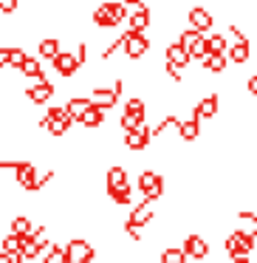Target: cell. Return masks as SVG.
Listing matches in <instances>:
<instances>
[{"label":"cell","mask_w":257,"mask_h":263,"mask_svg":"<svg viewBox=\"0 0 257 263\" xmlns=\"http://www.w3.org/2000/svg\"><path fill=\"white\" fill-rule=\"evenodd\" d=\"M125 17H127V6L125 3H116V0L102 3V6L93 9V23H96L99 29H113V26H119Z\"/></svg>","instance_id":"6da1fadb"},{"label":"cell","mask_w":257,"mask_h":263,"mask_svg":"<svg viewBox=\"0 0 257 263\" xmlns=\"http://www.w3.org/2000/svg\"><path fill=\"white\" fill-rule=\"evenodd\" d=\"M136 184L144 193V201H153V204L161 198V193H164V178H161V173H155V170H142Z\"/></svg>","instance_id":"7a4b0ae2"},{"label":"cell","mask_w":257,"mask_h":263,"mask_svg":"<svg viewBox=\"0 0 257 263\" xmlns=\"http://www.w3.org/2000/svg\"><path fill=\"white\" fill-rule=\"evenodd\" d=\"M96 257V249L85 238H71L65 246V263H91Z\"/></svg>","instance_id":"3957f363"},{"label":"cell","mask_w":257,"mask_h":263,"mask_svg":"<svg viewBox=\"0 0 257 263\" xmlns=\"http://www.w3.org/2000/svg\"><path fill=\"white\" fill-rule=\"evenodd\" d=\"M122 88H125V85H122V80H116L110 88H99V85H96V88L91 91V97H88V99H91V105H96V108L108 110V108H113V105L119 102Z\"/></svg>","instance_id":"277c9868"},{"label":"cell","mask_w":257,"mask_h":263,"mask_svg":"<svg viewBox=\"0 0 257 263\" xmlns=\"http://www.w3.org/2000/svg\"><path fill=\"white\" fill-rule=\"evenodd\" d=\"M54 82L48 80V77H40V80H34V82H29V88H26V99L29 102H34V105H46V102H51V97H54Z\"/></svg>","instance_id":"5b68a950"},{"label":"cell","mask_w":257,"mask_h":263,"mask_svg":"<svg viewBox=\"0 0 257 263\" xmlns=\"http://www.w3.org/2000/svg\"><path fill=\"white\" fill-rule=\"evenodd\" d=\"M147 51H150V40H147V37L139 34V31H127V34H125V54H127V60H142Z\"/></svg>","instance_id":"8992f818"},{"label":"cell","mask_w":257,"mask_h":263,"mask_svg":"<svg viewBox=\"0 0 257 263\" xmlns=\"http://www.w3.org/2000/svg\"><path fill=\"white\" fill-rule=\"evenodd\" d=\"M150 125H139L136 130H130V133H125V147L127 150H133V153H142V150H147V144H150Z\"/></svg>","instance_id":"52a82bcc"},{"label":"cell","mask_w":257,"mask_h":263,"mask_svg":"<svg viewBox=\"0 0 257 263\" xmlns=\"http://www.w3.org/2000/svg\"><path fill=\"white\" fill-rule=\"evenodd\" d=\"M51 65H54V71H57L60 77H65V80H68V77H74L76 71L82 68L80 60L74 57V51H60L57 57L51 60Z\"/></svg>","instance_id":"ba28073f"},{"label":"cell","mask_w":257,"mask_h":263,"mask_svg":"<svg viewBox=\"0 0 257 263\" xmlns=\"http://www.w3.org/2000/svg\"><path fill=\"white\" fill-rule=\"evenodd\" d=\"M14 178L26 193H37V167L31 161H20L17 170H14Z\"/></svg>","instance_id":"9c48e42d"},{"label":"cell","mask_w":257,"mask_h":263,"mask_svg":"<svg viewBox=\"0 0 257 263\" xmlns=\"http://www.w3.org/2000/svg\"><path fill=\"white\" fill-rule=\"evenodd\" d=\"M181 249H184V255L192 257V260H204V257L209 255V243H206L204 235H187Z\"/></svg>","instance_id":"30bf717a"},{"label":"cell","mask_w":257,"mask_h":263,"mask_svg":"<svg viewBox=\"0 0 257 263\" xmlns=\"http://www.w3.org/2000/svg\"><path fill=\"white\" fill-rule=\"evenodd\" d=\"M187 17H189V26H192L195 31H201V34H204V31H209V29H212V23H215L212 12H206L204 6H195L192 12L187 14Z\"/></svg>","instance_id":"8fae6325"},{"label":"cell","mask_w":257,"mask_h":263,"mask_svg":"<svg viewBox=\"0 0 257 263\" xmlns=\"http://www.w3.org/2000/svg\"><path fill=\"white\" fill-rule=\"evenodd\" d=\"M150 218H153V201H142V204H139L136 210L130 212V218H127V227L142 229V227H147V223H150Z\"/></svg>","instance_id":"7c38bea8"},{"label":"cell","mask_w":257,"mask_h":263,"mask_svg":"<svg viewBox=\"0 0 257 263\" xmlns=\"http://www.w3.org/2000/svg\"><path fill=\"white\" fill-rule=\"evenodd\" d=\"M218 105H221V99H218V93H209V97H204L198 105H195V110H192V116L195 119H212V116L218 114Z\"/></svg>","instance_id":"4fadbf2b"},{"label":"cell","mask_w":257,"mask_h":263,"mask_svg":"<svg viewBox=\"0 0 257 263\" xmlns=\"http://www.w3.org/2000/svg\"><path fill=\"white\" fill-rule=\"evenodd\" d=\"M178 136H181L184 142H195V139L201 136V122L195 119V116L181 119V122H178Z\"/></svg>","instance_id":"5bb4252c"},{"label":"cell","mask_w":257,"mask_h":263,"mask_svg":"<svg viewBox=\"0 0 257 263\" xmlns=\"http://www.w3.org/2000/svg\"><path fill=\"white\" fill-rule=\"evenodd\" d=\"M127 17H130V31H139V34H144V29L150 26V9L142 3V6H136V12L127 14Z\"/></svg>","instance_id":"9a60e30c"},{"label":"cell","mask_w":257,"mask_h":263,"mask_svg":"<svg viewBox=\"0 0 257 263\" xmlns=\"http://www.w3.org/2000/svg\"><path fill=\"white\" fill-rule=\"evenodd\" d=\"M80 122H82V127H88V130H96V127H102V122H105V110L96 108V105H91V108L80 116Z\"/></svg>","instance_id":"2e32d148"},{"label":"cell","mask_w":257,"mask_h":263,"mask_svg":"<svg viewBox=\"0 0 257 263\" xmlns=\"http://www.w3.org/2000/svg\"><path fill=\"white\" fill-rule=\"evenodd\" d=\"M164 60L170 65H178V68H184V65H189V54L184 51L181 46H178V43H170V46H167V51H164Z\"/></svg>","instance_id":"e0dca14e"},{"label":"cell","mask_w":257,"mask_h":263,"mask_svg":"<svg viewBox=\"0 0 257 263\" xmlns=\"http://www.w3.org/2000/svg\"><path fill=\"white\" fill-rule=\"evenodd\" d=\"M12 235H17V238H29L31 232H34V221H31L29 215H14L12 218V229H9Z\"/></svg>","instance_id":"ac0fdd59"},{"label":"cell","mask_w":257,"mask_h":263,"mask_svg":"<svg viewBox=\"0 0 257 263\" xmlns=\"http://www.w3.org/2000/svg\"><path fill=\"white\" fill-rule=\"evenodd\" d=\"M88 108H91V99H88V97H71L68 102H65V110L71 114V119H74V122H80V116L85 114Z\"/></svg>","instance_id":"d6986e66"},{"label":"cell","mask_w":257,"mask_h":263,"mask_svg":"<svg viewBox=\"0 0 257 263\" xmlns=\"http://www.w3.org/2000/svg\"><path fill=\"white\" fill-rule=\"evenodd\" d=\"M37 51H40V60H54L60 54V37H43Z\"/></svg>","instance_id":"ffe728a7"},{"label":"cell","mask_w":257,"mask_h":263,"mask_svg":"<svg viewBox=\"0 0 257 263\" xmlns=\"http://www.w3.org/2000/svg\"><path fill=\"white\" fill-rule=\"evenodd\" d=\"M201 63H204V68L209 74H223L226 71V54H206Z\"/></svg>","instance_id":"44dd1931"},{"label":"cell","mask_w":257,"mask_h":263,"mask_svg":"<svg viewBox=\"0 0 257 263\" xmlns=\"http://www.w3.org/2000/svg\"><path fill=\"white\" fill-rule=\"evenodd\" d=\"M229 60H232V63H246V60H249L251 57V46H249V43H234V46H229Z\"/></svg>","instance_id":"7402d4cb"},{"label":"cell","mask_w":257,"mask_h":263,"mask_svg":"<svg viewBox=\"0 0 257 263\" xmlns=\"http://www.w3.org/2000/svg\"><path fill=\"white\" fill-rule=\"evenodd\" d=\"M122 184H127V170L122 164L110 167L108 170V190H116V187H122Z\"/></svg>","instance_id":"603a6c76"},{"label":"cell","mask_w":257,"mask_h":263,"mask_svg":"<svg viewBox=\"0 0 257 263\" xmlns=\"http://www.w3.org/2000/svg\"><path fill=\"white\" fill-rule=\"evenodd\" d=\"M20 246H23V238H17V235H3V240H0V252H6V255H20Z\"/></svg>","instance_id":"cb8c5ba5"},{"label":"cell","mask_w":257,"mask_h":263,"mask_svg":"<svg viewBox=\"0 0 257 263\" xmlns=\"http://www.w3.org/2000/svg\"><path fill=\"white\" fill-rule=\"evenodd\" d=\"M20 71H23L29 80H40V77H46V74H43V63L37 57H29L23 65H20Z\"/></svg>","instance_id":"d4e9b609"},{"label":"cell","mask_w":257,"mask_h":263,"mask_svg":"<svg viewBox=\"0 0 257 263\" xmlns=\"http://www.w3.org/2000/svg\"><path fill=\"white\" fill-rule=\"evenodd\" d=\"M206 46H209V54H226L229 51L226 34H209L206 37Z\"/></svg>","instance_id":"484cf974"},{"label":"cell","mask_w":257,"mask_h":263,"mask_svg":"<svg viewBox=\"0 0 257 263\" xmlns=\"http://www.w3.org/2000/svg\"><path fill=\"white\" fill-rule=\"evenodd\" d=\"M161 263H187V255H184L181 246H167L161 252Z\"/></svg>","instance_id":"4316f807"},{"label":"cell","mask_w":257,"mask_h":263,"mask_svg":"<svg viewBox=\"0 0 257 263\" xmlns=\"http://www.w3.org/2000/svg\"><path fill=\"white\" fill-rule=\"evenodd\" d=\"M110 193V201H113V204H119V206H125V204H130V187H127V184H122V187H116V190H108Z\"/></svg>","instance_id":"83f0119b"},{"label":"cell","mask_w":257,"mask_h":263,"mask_svg":"<svg viewBox=\"0 0 257 263\" xmlns=\"http://www.w3.org/2000/svg\"><path fill=\"white\" fill-rule=\"evenodd\" d=\"M223 249H226V255H232V257L240 255V229H234L232 235H226V240H223Z\"/></svg>","instance_id":"f1b7e54d"},{"label":"cell","mask_w":257,"mask_h":263,"mask_svg":"<svg viewBox=\"0 0 257 263\" xmlns=\"http://www.w3.org/2000/svg\"><path fill=\"white\" fill-rule=\"evenodd\" d=\"M43 263H65V249L57 243H51L46 249V257H43Z\"/></svg>","instance_id":"f546056e"},{"label":"cell","mask_w":257,"mask_h":263,"mask_svg":"<svg viewBox=\"0 0 257 263\" xmlns=\"http://www.w3.org/2000/svg\"><path fill=\"white\" fill-rule=\"evenodd\" d=\"M125 114H133V116H139V119H144V114H147V105H144V99L133 97L130 102L125 105Z\"/></svg>","instance_id":"4dcf8cb0"},{"label":"cell","mask_w":257,"mask_h":263,"mask_svg":"<svg viewBox=\"0 0 257 263\" xmlns=\"http://www.w3.org/2000/svg\"><path fill=\"white\" fill-rule=\"evenodd\" d=\"M206 54H209V46H206V37L201 34L198 40H195V46L189 48V60H204Z\"/></svg>","instance_id":"1f68e13d"},{"label":"cell","mask_w":257,"mask_h":263,"mask_svg":"<svg viewBox=\"0 0 257 263\" xmlns=\"http://www.w3.org/2000/svg\"><path fill=\"white\" fill-rule=\"evenodd\" d=\"M142 122H144V119H139V116H133V114H122L119 125H122V130H125V133H130V130H136Z\"/></svg>","instance_id":"d6a6232c"},{"label":"cell","mask_w":257,"mask_h":263,"mask_svg":"<svg viewBox=\"0 0 257 263\" xmlns=\"http://www.w3.org/2000/svg\"><path fill=\"white\" fill-rule=\"evenodd\" d=\"M26 60H29V54H26L23 48H9V65H12V68H20Z\"/></svg>","instance_id":"836d02e7"},{"label":"cell","mask_w":257,"mask_h":263,"mask_svg":"<svg viewBox=\"0 0 257 263\" xmlns=\"http://www.w3.org/2000/svg\"><path fill=\"white\" fill-rule=\"evenodd\" d=\"M164 71H167V77H170L172 82H184V68H178V65L164 63Z\"/></svg>","instance_id":"e575fe53"},{"label":"cell","mask_w":257,"mask_h":263,"mask_svg":"<svg viewBox=\"0 0 257 263\" xmlns=\"http://www.w3.org/2000/svg\"><path fill=\"white\" fill-rule=\"evenodd\" d=\"M20 6V0H0V12L3 14H14Z\"/></svg>","instance_id":"d590c367"},{"label":"cell","mask_w":257,"mask_h":263,"mask_svg":"<svg viewBox=\"0 0 257 263\" xmlns=\"http://www.w3.org/2000/svg\"><path fill=\"white\" fill-rule=\"evenodd\" d=\"M0 263H26L23 255H6V252H0Z\"/></svg>","instance_id":"8d00e7d4"},{"label":"cell","mask_w":257,"mask_h":263,"mask_svg":"<svg viewBox=\"0 0 257 263\" xmlns=\"http://www.w3.org/2000/svg\"><path fill=\"white\" fill-rule=\"evenodd\" d=\"M229 31H232V37H234V40H238V43H249V37H246L243 31L238 29V26H229Z\"/></svg>","instance_id":"74e56055"},{"label":"cell","mask_w":257,"mask_h":263,"mask_svg":"<svg viewBox=\"0 0 257 263\" xmlns=\"http://www.w3.org/2000/svg\"><path fill=\"white\" fill-rule=\"evenodd\" d=\"M246 91H249L251 97H257V74H254V77H249V80H246Z\"/></svg>","instance_id":"f35d334b"},{"label":"cell","mask_w":257,"mask_h":263,"mask_svg":"<svg viewBox=\"0 0 257 263\" xmlns=\"http://www.w3.org/2000/svg\"><path fill=\"white\" fill-rule=\"evenodd\" d=\"M9 65V48H0V68Z\"/></svg>","instance_id":"ab89813d"},{"label":"cell","mask_w":257,"mask_h":263,"mask_svg":"<svg viewBox=\"0 0 257 263\" xmlns=\"http://www.w3.org/2000/svg\"><path fill=\"white\" fill-rule=\"evenodd\" d=\"M234 263H249V257H246V255H238V257H234Z\"/></svg>","instance_id":"60d3db41"},{"label":"cell","mask_w":257,"mask_h":263,"mask_svg":"<svg viewBox=\"0 0 257 263\" xmlns=\"http://www.w3.org/2000/svg\"><path fill=\"white\" fill-rule=\"evenodd\" d=\"M127 3H133V6H142L144 0H127Z\"/></svg>","instance_id":"b9f144b4"},{"label":"cell","mask_w":257,"mask_h":263,"mask_svg":"<svg viewBox=\"0 0 257 263\" xmlns=\"http://www.w3.org/2000/svg\"><path fill=\"white\" fill-rule=\"evenodd\" d=\"M0 119H3V110H0Z\"/></svg>","instance_id":"7bdbcfd3"}]
</instances>
